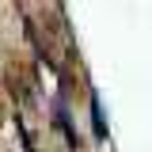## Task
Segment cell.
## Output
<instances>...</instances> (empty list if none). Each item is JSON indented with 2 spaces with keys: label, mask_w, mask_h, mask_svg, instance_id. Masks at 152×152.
<instances>
[{
  "label": "cell",
  "mask_w": 152,
  "mask_h": 152,
  "mask_svg": "<svg viewBox=\"0 0 152 152\" xmlns=\"http://www.w3.org/2000/svg\"><path fill=\"white\" fill-rule=\"evenodd\" d=\"M91 118H95V137H107V126H103V110H99V99L91 95Z\"/></svg>",
  "instance_id": "1"
}]
</instances>
